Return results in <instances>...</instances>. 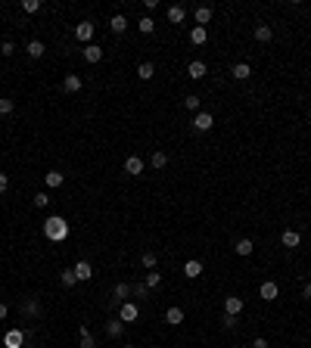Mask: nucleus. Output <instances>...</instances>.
<instances>
[{
	"instance_id": "412c9836",
	"label": "nucleus",
	"mask_w": 311,
	"mask_h": 348,
	"mask_svg": "<svg viewBox=\"0 0 311 348\" xmlns=\"http://www.w3.org/2000/svg\"><path fill=\"white\" fill-rule=\"evenodd\" d=\"M230 75H233L237 81H246L249 75H252V65H249V62H237V65L230 69Z\"/></svg>"
},
{
	"instance_id": "39448f33",
	"label": "nucleus",
	"mask_w": 311,
	"mask_h": 348,
	"mask_svg": "<svg viewBox=\"0 0 311 348\" xmlns=\"http://www.w3.org/2000/svg\"><path fill=\"white\" fill-rule=\"evenodd\" d=\"M75 38H78L81 44H90V38H94V22H81V25H75Z\"/></svg>"
},
{
	"instance_id": "6e6552de",
	"label": "nucleus",
	"mask_w": 311,
	"mask_h": 348,
	"mask_svg": "<svg viewBox=\"0 0 311 348\" xmlns=\"http://www.w3.org/2000/svg\"><path fill=\"white\" fill-rule=\"evenodd\" d=\"M84 59H87L90 65H97L100 59H103V47H100V44H87V47H84Z\"/></svg>"
},
{
	"instance_id": "c03bdc74",
	"label": "nucleus",
	"mask_w": 311,
	"mask_h": 348,
	"mask_svg": "<svg viewBox=\"0 0 311 348\" xmlns=\"http://www.w3.org/2000/svg\"><path fill=\"white\" fill-rule=\"evenodd\" d=\"M3 317H6V305L0 302V320H3Z\"/></svg>"
},
{
	"instance_id": "7ed1b4c3",
	"label": "nucleus",
	"mask_w": 311,
	"mask_h": 348,
	"mask_svg": "<svg viewBox=\"0 0 311 348\" xmlns=\"http://www.w3.org/2000/svg\"><path fill=\"white\" fill-rule=\"evenodd\" d=\"M193 128H196V131H212V128H215V115H212V112H196V118H193Z\"/></svg>"
},
{
	"instance_id": "f8f14e48",
	"label": "nucleus",
	"mask_w": 311,
	"mask_h": 348,
	"mask_svg": "<svg viewBox=\"0 0 311 348\" xmlns=\"http://www.w3.org/2000/svg\"><path fill=\"white\" fill-rule=\"evenodd\" d=\"M233 252H237V255H252V252H255V243L249 240V236H243V240H237V246H233Z\"/></svg>"
},
{
	"instance_id": "a211bd4d",
	"label": "nucleus",
	"mask_w": 311,
	"mask_h": 348,
	"mask_svg": "<svg viewBox=\"0 0 311 348\" xmlns=\"http://www.w3.org/2000/svg\"><path fill=\"white\" fill-rule=\"evenodd\" d=\"M280 243L287 246V249H296V246L302 243V236H299V230H283L280 233Z\"/></svg>"
},
{
	"instance_id": "4be33fe9",
	"label": "nucleus",
	"mask_w": 311,
	"mask_h": 348,
	"mask_svg": "<svg viewBox=\"0 0 311 348\" xmlns=\"http://www.w3.org/2000/svg\"><path fill=\"white\" fill-rule=\"evenodd\" d=\"M184 19H187V10H184V6H168V22L171 25H181Z\"/></svg>"
},
{
	"instance_id": "f704fd0d",
	"label": "nucleus",
	"mask_w": 311,
	"mask_h": 348,
	"mask_svg": "<svg viewBox=\"0 0 311 348\" xmlns=\"http://www.w3.org/2000/svg\"><path fill=\"white\" fill-rule=\"evenodd\" d=\"M131 295H134V299H146V295H149V289H146L144 283H134V286H131Z\"/></svg>"
},
{
	"instance_id": "bb28decb",
	"label": "nucleus",
	"mask_w": 311,
	"mask_h": 348,
	"mask_svg": "<svg viewBox=\"0 0 311 348\" xmlns=\"http://www.w3.org/2000/svg\"><path fill=\"white\" fill-rule=\"evenodd\" d=\"M137 28H140V35H153V31H156V22H153V16H144V19L137 22Z\"/></svg>"
},
{
	"instance_id": "c9c22d12",
	"label": "nucleus",
	"mask_w": 311,
	"mask_h": 348,
	"mask_svg": "<svg viewBox=\"0 0 311 348\" xmlns=\"http://www.w3.org/2000/svg\"><path fill=\"white\" fill-rule=\"evenodd\" d=\"M184 106H187L190 112H199V97H196V93H190V97L184 100Z\"/></svg>"
},
{
	"instance_id": "ddd939ff",
	"label": "nucleus",
	"mask_w": 311,
	"mask_h": 348,
	"mask_svg": "<svg viewBox=\"0 0 311 348\" xmlns=\"http://www.w3.org/2000/svg\"><path fill=\"white\" fill-rule=\"evenodd\" d=\"M72 270H75V277H78L81 283H84V280H90V277H94V267H90V261H78V265H75Z\"/></svg>"
},
{
	"instance_id": "6ab92c4d",
	"label": "nucleus",
	"mask_w": 311,
	"mask_h": 348,
	"mask_svg": "<svg viewBox=\"0 0 311 348\" xmlns=\"http://www.w3.org/2000/svg\"><path fill=\"white\" fill-rule=\"evenodd\" d=\"M199 274H203V261H196V258H190L187 265H184V277H190V280H196Z\"/></svg>"
},
{
	"instance_id": "f257e3e1",
	"label": "nucleus",
	"mask_w": 311,
	"mask_h": 348,
	"mask_svg": "<svg viewBox=\"0 0 311 348\" xmlns=\"http://www.w3.org/2000/svg\"><path fill=\"white\" fill-rule=\"evenodd\" d=\"M44 236H47V240H53V243H62L65 236H69V224H65V218H60V215L47 218L44 221Z\"/></svg>"
},
{
	"instance_id": "4c0bfd02",
	"label": "nucleus",
	"mask_w": 311,
	"mask_h": 348,
	"mask_svg": "<svg viewBox=\"0 0 311 348\" xmlns=\"http://www.w3.org/2000/svg\"><path fill=\"white\" fill-rule=\"evenodd\" d=\"M41 308H38V302H22V314H31V317H35Z\"/></svg>"
},
{
	"instance_id": "37998d69",
	"label": "nucleus",
	"mask_w": 311,
	"mask_h": 348,
	"mask_svg": "<svg viewBox=\"0 0 311 348\" xmlns=\"http://www.w3.org/2000/svg\"><path fill=\"white\" fill-rule=\"evenodd\" d=\"M252 348H268V339H262V336H258L255 342H252Z\"/></svg>"
},
{
	"instance_id": "f3484780",
	"label": "nucleus",
	"mask_w": 311,
	"mask_h": 348,
	"mask_svg": "<svg viewBox=\"0 0 311 348\" xmlns=\"http://www.w3.org/2000/svg\"><path fill=\"white\" fill-rule=\"evenodd\" d=\"M109 28H112L115 35H124V31H128V19H124L122 13H115L112 19H109Z\"/></svg>"
},
{
	"instance_id": "423d86ee",
	"label": "nucleus",
	"mask_w": 311,
	"mask_h": 348,
	"mask_svg": "<svg viewBox=\"0 0 311 348\" xmlns=\"http://www.w3.org/2000/svg\"><path fill=\"white\" fill-rule=\"evenodd\" d=\"M124 171H128L131 177L144 174V159H140V156H128V159H124Z\"/></svg>"
},
{
	"instance_id": "9d476101",
	"label": "nucleus",
	"mask_w": 311,
	"mask_h": 348,
	"mask_svg": "<svg viewBox=\"0 0 311 348\" xmlns=\"http://www.w3.org/2000/svg\"><path fill=\"white\" fill-rule=\"evenodd\" d=\"M206 41H208V31L203 28V25H193V28H190V44H196V47H203V44H206Z\"/></svg>"
},
{
	"instance_id": "a878e982",
	"label": "nucleus",
	"mask_w": 311,
	"mask_h": 348,
	"mask_svg": "<svg viewBox=\"0 0 311 348\" xmlns=\"http://www.w3.org/2000/svg\"><path fill=\"white\" fill-rule=\"evenodd\" d=\"M22 329H10V333H6V339H3V342H6V348H19L22 345Z\"/></svg>"
},
{
	"instance_id": "f03ea898",
	"label": "nucleus",
	"mask_w": 311,
	"mask_h": 348,
	"mask_svg": "<svg viewBox=\"0 0 311 348\" xmlns=\"http://www.w3.org/2000/svg\"><path fill=\"white\" fill-rule=\"evenodd\" d=\"M119 317L124 320V324H134V320L140 317V308L134 302H122V308H119Z\"/></svg>"
},
{
	"instance_id": "4468645a",
	"label": "nucleus",
	"mask_w": 311,
	"mask_h": 348,
	"mask_svg": "<svg viewBox=\"0 0 311 348\" xmlns=\"http://www.w3.org/2000/svg\"><path fill=\"white\" fill-rule=\"evenodd\" d=\"M81 84H84V81H81V75H65L62 90H65V93H78V90H81Z\"/></svg>"
},
{
	"instance_id": "c756f323",
	"label": "nucleus",
	"mask_w": 311,
	"mask_h": 348,
	"mask_svg": "<svg viewBox=\"0 0 311 348\" xmlns=\"http://www.w3.org/2000/svg\"><path fill=\"white\" fill-rule=\"evenodd\" d=\"M149 165H153L156 171H159V168H165V165H168V156H165L162 149H156V152H153V159H149Z\"/></svg>"
},
{
	"instance_id": "49530a36",
	"label": "nucleus",
	"mask_w": 311,
	"mask_h": 348,
	"mask_svg": "<svg viewBox=\"0 0 311 348\" xmlns=\"http://www.w3.org/2000/svg\"><path fill=\"white\" fill-rule=\"evenodd\" d=\"M124 348H134V345H124Z\"/></svg>"
},
{
	"instance_id": "473e14b6",
	"label": "nucleus",
	"mask_w": 311,
	"mask_h": 348,
	"mask_svg": "<svg viewBox=\"0 0 311 348\" xmlns=\"http://www.w3.org/2000/svg\"><path fill=\"white\" fill-rule=\"evenodd\" d=\"M60 283H62V286H75V283H78L75 270H62V274H60Z\"/></svg>"
},
{
	"instance_id": "b1692460",
	"label": "nucleus",
	"mask_w": 311,
	"mask_h": 348,
	"mask_svg": "<svg viewBox=\"0 0 311 348\" xmlns=\"http://www.w3.org/2000/svg\"><path fill=\"white\" fill-rule=\"evenodd\" d=\"M271 38H274L271 25H255V41H258V44H268Z\"/></svg>"
},
{
	"instance_id": "a19ab883",
	"label": "nucleus",
	"mask_w": 311,
	"mask_h": 348,
	"mask_svg": "<svg viewBox=\"0 0 311 348\" xmlns=\"http://www.w3.org/2000/svg\"><path fill=\"white\" fill-rule=\"evenodd\" d=\"M221 324H224V329H233V327H237V317H233V314H224Z\"/></svg>"
},
{
	"instance_id": "2f4dec72",
	"label": "nucleus",
	"mask_w": 311,
	"mask_h": 348,
	"mask_svg": "<svg viewBox=\"0 0 311 348\" xmlns=\"http://www.w3.org/2000/svg\"><path fill=\"white\" fill-rule=\"evenodd\" d=\"M159 283H162V274H156V270H149V274H146V280H144V286H146V289H156Z\"/></svg>"
},
{
	"instance_id": "a18cd8bd",
	"label": "nucleus",
	"mask_w": 311,
	"mask_h": 348,
	"mask_svg": "<svg viewBox=\"0 0 311 348\" xmlns=\"http://www.w3.org/2000/svg\"><path fill=\"white\" fill-rule=\"evenodd\" d=\"M305 299H311V283H305Z\"/></svg>"
},
{
	"instance_id": "2eb2a0df",
	"label": "nucleus",
	"mask_w": 311,
	"mask_h": 348,
	"mask_svg": "<svg viewBox=\"0 0 311 348\" xmlns=\"http://www.w3.org/2000/svg\"><path fill=\"white\" fill-rule=\"evenodd\" d=\"M112 295H115V299L112 302H128L131 299V283H115V289H112Z\"/></svg>"
},
{
	"instance_id": "5701e85b",
	"label": "nucleus",
	"mask_w": 311,
	"mask_h": 348,
	"mask_svg": "<svg viewBox=\"0 0 311 348\" xmlns=\"http://www.w3.org/2000/svg\"><path fill=\"white\" fill-rule=\"evenodd\" d=\"M165 320H168L171 327H178V324H184V311L178 308V305H171V308L165 311Z\"/></svg>"
},
{
	"instance_id": "20e7f679",
	"label": "nucleus",
	"mask_w": 311,
	"mask_h": 348,
	"mask_svg": "<svg viewBox=\"0 0 311 348\" xmlns=\"http://www.w3.org/2000/svg\"><path fill=\"white\" fill-rule=\"evenodd\" d=\"M258 295H262L265 302H274L277 295H280V286H277L274 280H265V283H262V289H258Z\"/></svg>"
},
{
	"instance_id": "79ce46f5",
	"label": "nucleus",
	"mask_w": 311,
	"mask_h": 348,
	"mask_svg": "<svg viewBox=\"0 0 311 348\" xmlns=\"http://www.w3.org/2000/svg\"><path fill=\"white\" fill-rule=\"evenodd\" d=\"M6 186H10V177H6V174H0V193H6Z\"/></svg>"
},
{
	"instance_id": "58836bf2",
	"label": "nucleus",
	"mask_w": 311,
	"mask_h": 348,
	"mask_svg": "<svg viewBox=\"0 0 311 348\" xmlns=\"http://www.w3.org/2000/svg\"><path fill=\"white\" fill-rule=\"evenodd\" d=\"M35 205H38V208H47V205H50V196H47V193H38V196H35Z\"/></svg>"
},
{
	"instance_id": "393cba45",
	"label": "nucleus",
	"mask_w": 311,
	"mask_h": 348,
	"mask_svg": "<svg viewBox=\"0 0 311 348\" xmlns=\"http://www.w3.org/2000/svg\"><path fill=\"white\" fill-rule=\"evenodd\" d=\"M153 75H156V65H153V62H140V65H137V78H140V81H149Z\"/></svg>"
},
{
	"instance_id": "9b49d317",
	"label": "nucleus",
	"mask_w": 311,
	"mask_h": 348,
	"mask_svg": "<svg viewBox=\"0 0 311 348\" xmlns=\"http://www.w3.org/2000/svg\"><path fill=\"white\" fill-rule=\"evenodd\" d=\"M193 19H196V25H206L212 22V6H196V10H193Z\"/></svg>"
},
{
	"instance_id": "0eeeda50",
	"label": "nucleus",
	"mask_w": 311,
	"mask_h": 348,
	"mask_svg": "<svg viewBox=\"0 0 311 348\" xmlns=\"http://www.w3.org/2000/svg\"><path fill=\"white\" fill-rule=\"evenodd\" d=\"M187 75L193 81H203L206 78V62H203V59H193V62L187 65Z\"/></svg>"
},
{
	"instance_id": "1a4fd4ad",
	"label": "nucleus",
	"mask_w": 311,
	"mask_h": 348,
	"mask_svg": "<svg viewBox=\"0 0 311 348\" xmlns=\"http://www.w3.org/2000/svg\"><path fill=\"white\" fill-rule=\"evenodd\" d=\"M122 333H124V320H122V317H112V320H106V336L119 339Z\"/></svg>"
},
{
	"instance_id": "dca6fc26",
	"label": "nucleus",
	"mask_w": 311,
	"mask_h": 348,
	"mask_svg": "<svg viewBox=\"0 0 311 348\" xmlns=\"http://www.w3.org/2000/svg\"><path fill=\"white\" fill-rule=\"evenodd\" d=\"M243 299H237V295H230V299H224V314H233V317H237V314L243 311Z\"/></svg>"
},
{
	"instance_id": "ea45409f",
	"label": "nucleus",
	"mask_w": 311,
	"mask_h": 348,
	"mask_svg": "<svg viewBox=\"0 0 311 348\" xmlns=\"http://www.w3.org/2000/svg\"><path fill=\"white\" fill-rule=\"evenodd\" d=\"M0 53H3V56H13V53H16L13 41H3V44H0Z\"/></svg>"
},
{
	"instance_id": "cd10ccee",
	"label": "nucleus",
	"mask_w": 311,
	"mask_h": 348,
	"mask_svg": "<svg viewBox=\"0 0 311 348\" xmlns=\"http://www.w3.org/2000/svg\"><path fill=\"white\" fill-rule=\"evenodd\" d=\"M62 181H65V177H62L60 171H50V174L44 177V184L50 186V190H56V186H62Z\"/></svg>"
},
{
	"instance_id": "72a5a7b5",
	"label": "nucleus",
	"mask_w": 311,
	"mask_h": 348,
	"mask_svg": "<svg viewBox=\"0 0 311 348\" xmlns=\"http://www.w3.org/2000/svg\"><path fill=\"white\" fill-rule=\"evenodd\" d=\"M38 10H41V0H22V13L31 16V13H38Z\"/></svg>"
},
{
	"instance_id": "7c9ffc66",
	"label": "nucleus",
	"mask_w": 311,
	"mask_h": 348,
	"mask_svg": "<svg viewBox=\"0 0 311 348\" xmlns=\"http://www.w3.org/2000/svg\"><path fill=\"white\" fill-rule=\"evenodd\" d=\"M140 265H144L146 270H156V265H159L156 252H144V255H140Z\"/></svg>"
},
{
	"instance_id": "c85d7f7f",
	"label": "nucleus",
	"mask_w": 311,
	"mask_h": 348,
	"mask_svg": "<svg viewBox=\"0 0 311 348\" xmlns=\"http://www.w3.org/2000/svg\"><path fill=\"white\" fill-rule=\"evenodd\" d=\"M78 342H81V348H94V336H90V329H87V327H81V329H78Z\"/></svg>"
},
{
	"instance_id": "e433bc0d",
	"label": "nucleus",
	"mask_w": 311,
	"mask_h": 348,
	"mask_svg": "<svg viewBox=\"0 0 311 348\" xmlns=\"http://www.w3.org/2000/svg\"><path fill=\"white\" fill-rule=\"evenodd\" d=\"M13 109H16V103H13V100H6V97L0 100V115H10Z\"/></svg>"
},
{
	"instance_id": "aec40b11",
	"label": "nucleus",
	"mask_w": 311,
	"mask_h": 348,
	"mask_svg": "<svg viewBox=\"0 0 311 348\" xmlns=\"http://www.w3.org/2000/svg\"><path fill=\"white\" fill-rule=\"evenodd\" d=\"M25 53H28L31 59H41V56L47 53V47L41 44V41H28V44H25Z\"/></svg>"
}]
</instances>
